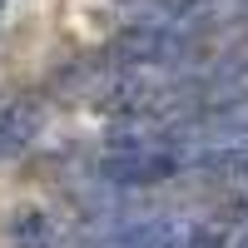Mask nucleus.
<instances>
[{
	"mask_svg": "<svg viewBox=\"0 0 248 248\" xmlns=\"http://www.w3.org/2000/svg\"><path fill=\"white\" fill-rule=\"evenodd\" d=\"M50 243V223H45V214L40 209H25L15 218V248H45Z\"/></svg>",
	"mask_w": 248,
	"mask_h": 248,
	"instance_id": "3",
	"label": "nucleus"
},
{
	"mask_svg": "<svg viewBox=\"0 0 248 248\" xmlns=\"http://www.w3.org/2000/svg\"><path fill=\"white\" fill-rule=\"evenodd\" d=\"M35 134H40V105L35 99H5L0 105V159L25 154Z\"/></svg>",
	"mask_w": 248,
	"mask_h": 248,
	"instance_id": "1",
	"label": "nucleus"
},
{
	"mask_svg": "<svg viewBox=\"0 0 248 248\" xmlns=\"http://www.w3.org/2000/svg\"><path fill=\"white\" fill-rule=\"evenodd\" d=\"M179 169L174 159H164V154H114L105 159V174L114 184H159V179H169Z\"/></svg>",
	"mask_w": 248,
	"mask_h": 248,
	"instance_id": "2",
	"label": "nucleus"
}]
</instances>
